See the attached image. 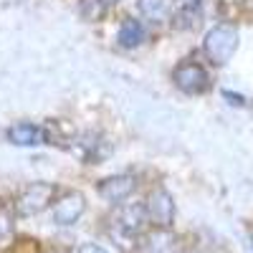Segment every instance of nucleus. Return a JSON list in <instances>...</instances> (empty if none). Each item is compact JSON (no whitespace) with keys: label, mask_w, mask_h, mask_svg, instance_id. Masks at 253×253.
I'll use <instances>...</instances> for the list:
<instances>
[{"label":"nucleus","mask_w":253,"mask_h":253,"mask_svg":"<svg viewBox=\"0 0 253 253\" xmlns=\"http://www.w3.org/2000/svg\"><path fill=\"white\" fill-rule=\"evenodd\" d=\"M150 223L144 213V203H122L109 215V238L124 248L132 251L139 236L144 233V225Z\"/></svg>","instance_id":"f257e3e1"},{"label":"nucleus","mask_w":253,"mask_h":253,"mask_svg":"<svg viewBox=\"0 0 253 253\" xmlns=\"http://www.w3.org/2000/svg\"><path fill=\"white\" fill-rule=\"evenodd\" d=\"M238 48V31L228 23H220L215 28H210L205 33L203 41V51L208 56V61H213L215 66H223V63L230 61V56Z\"/></svg>","instance_id":"f03ea898"},{"label":"nucleus","mask_w":253,"mask_h":253,"mask_svg":"<svg viewBox=\"0 0 253 253\" xmlns=\"http://www.w3.org/2000/svg\"><path fill=\"white\" fill-rule=\"evenodd\" d=\"M53 195H56V185L51 182H31L20 190V195L15 200V213L23 215V218H31V215H38L53 203Z\"/></svg>","instance_id":"7ed1b4c3"},{"label":"nucleus","mask_w":253,"mask_h":253,"mask_svg":"<svg viewBox=\"0 0 253 253\" xmlns=\"http://www.w3.org/2000/svg\"><path fill=\"white\" fill-rule=\"evenodd\" d=\"M144 213H147V220H150L157 230H167L175 220V200H172V195L167 193L165 187H155L152 193L147 195Z\"/></svg>","instance_id":"20e7f679"},{"label":"nucleus","mask_w":253,"mask_h":253,"mask_svg":"<svg viewBox=\"0 0 253 253\" xmlns=\"http://www.w3.org/2000/svg\"><path fill=\"white\" fill-rule=\"evenodd\" d=\"M172 81H175V86L180 91H185L190 96H198V94L208 91V86H210L208 71L195 61H185V63H180V66H175Z\"/></svg>","instance_id":"39448f33"},{"label":"nucleus","mask_w":253,"mask_h":253,"mask_svg":"<svg viewBox=\"0 0 253 253\" xmlns=\"http://www.w3.org/2000/svg\"><path fill=\"white\" fill-rule=\"evenodd\" d=\"M86 210V198L79 190H69L53 203V223L56 225H74Z\"/></svg>","instance_id":"423d86ee"},{"label":"nucleus","mask_w":253,"mask_h":253,"mask_svg":"<svg viewBox=\"0 0 253 253\" xmlns=\"http://www.w3.org/2000/svg\"><path fill=\"white\" fill-rule=\"evenodd\" d=\"M134 190H137V180L132 175H112V177L99 180L96 185V193L112 205H122Z\"/></svg>","instance_id":"0eeeda50"},{"label":"nucleus","mask_w":253,"mask_h":253,"mask_svg":"<svg viewBox=\"0 0 253 253\" xmlns=\"http://www.w3.org/2000/svg\"><path fill=\"white\" fill-rule=\"evenodd\" d=\"M8 142L15 147H38L51 142V134L46 126L33 124V122H15L8 126Z\"/></svg>","instance_id":"6e6552de"},{"label":"nucleus","mask_w":253,"mask_h":253,"mask_svg":"<svg viewBox=\"0 0 253 253\" xmlns=\"http://www.w3.org/2000/svg\"><path fill=\"white\" fill-rule=\"evenodd\" d=\"M144 38H147V33H144V26L139 23V20H137V18H124V23L119 26V33H117L119 46H124V48H137Z\"/></svg>","instance_id":"1a4fd4ad"},{"label":"nucleus","mask_w":253,"mask_h":253,"mask_svg":"<svg viewBox=\"0 0 253 253\" xmlns=\"http://www.w3.org/2000/svg\"><path fill=\"white\" fill-rule=\"evenodd\" d=\"M137 10L152 23H162L172 13V0H137Z\"/></svg>","instance_id":"9d476101"},{"label":"nucleus","mask_w":253,"mask_h":253,"mask_svg":"<svg viewBox=\"0 0 253 253\" xmlns=\"http://www.w3.org/2000/svg\"><path fill=\"white\" fill-rule=\"evenodd\" d=\"M142 253H172V238L167 230H152L142 246Z\"/></svg>","instance_id":"9b49d317"},{"label":"nucleus","mask_w":253,"mask_h":253,"mask_svg":"<svg viewBox=\"0 0 253 253\" xmlns=\"http://www.w3.org/2000/svg\"><path fill=\"white\" fill-rule=\"evenodd\" d=\"M15 228H13V218L8 215V210H0V248H8L13 243Z\"/></svg>","instance_id":"f8f14e48"},{"label":"nucleus","mask_w":253,"mask_h":253,"mask_svg":"<svg viewBox=\"0 0 253 253\" xmlns=\"http://www.w3.org/2000/svg\"><path fill=\"white\" fill-rule=\"evenodd\" d=\"M172 5H177V10H200L203 0H172Z\"/></svg>","instance_id":"ddd939ff"},{"label":"nucleus","mask_w":253,"mask_h":253,"mask_svg":"<svg viewBox=\"0 0 253 253\" xmlns=\"http://www.w3.org/2000/svg\"><path fill=\"white\" fill-rule=\"evenodd\" d=\"M76 253H109L107 248H101L99 243H81Z\"/></svg>","instance_id":"4468645a"},{"label":"nucleus","mask_w":253,"mask_h":253,"mask_svg":"<svg viewBox=\"0 0 253 253\" xmlns=\"http://www.w3.org/2000/svg\"><path fill=\"white\" fill-rule=\"evenodd\" d=\"M223 96H225V99H230V104H243V99H241V96L230 94V91H223Z\"/></svg>","instance_id":"2eb2a0df"}]
</instances>
